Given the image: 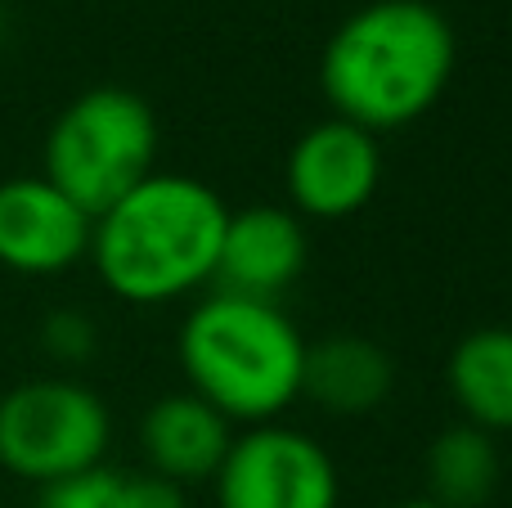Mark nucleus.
<instances>
[{
    "instance_id": "obj_16",
    "label": "nucleus",
    "mask_w": 512,
    "mask_h": 508,
    "mask_svg": "<svg viewBox=\"0 0 512 508\" xmlns=\"http://www.w3.org/2000/svg\"><path fill=\"white\" fill-rule=\"evenodd\" d=\"M391 508H441V504H432V500L423 495V500H400V504H391Z\"/></svg>"
},
{
    "instance_id": "obj_7",
    "label": "nucleus",
    "mask_w": 512,
    "mask_h": 508,
    "mask_svg": "<svg viewBox=\"0 0 512 508\" xmlns=\"http://www.w3.org/2000/svg\"><path fill=\"white\" fill-rule=\"evenodd\" d=\"M382 135L328 113L292 140L283 162L288 207L301 221H351L382 185Z\"/></svg>"
},
{
    "instance_id": "obj_4",
    "label": "nucleus",
    "mask_w": 512,
    "mask_h": 508,
    "mask_svg": "<svg viewBox=\"0 0 512 508\" xmlns=\"http://www.w3.org/2000/svg\"><path fill=\"white\" fill-rule=\"evenodd\" d=\"M158 113L126 86H90L59 108L41 144V176L99 216L158 171Z\"/></svg>"
},
{
    "instance_id": "obj_15",
    "label": "nucleus",
    "mask_w": 512,
    "mask_h": 508,
    "mask_svg": "<svg viewBox=\"0 0 512 508\" xmlns=\"http://www.w3.org/2000/svg\"><path fill=\"white\" fill-rule=\"evenodd\" d=\"M95 320L81 311H54L50 320L41 324V347L50 351L63 365H81V360L95 351Z\"/></svg>"
},
{
    "instance_id": "obj_5",
    "label": "nucleus",
    "mask_w": 512,
    "mask_h": 508,
    "mask_svg": "<svg viewBox=\"0 0 512 508\" xmlns=\"http://www.w3.org/2000/svg\"><path fill=\"white\" fill-rule=\"evenodd\" d=\"M113 414L81 378L45 374L0 396V468L36 491L104 464Z\"/></svg>"
},
{
    "instance_id": "obj_8",
    "label": "nucleus",
    "mask_w": 512,
    "mask_h": 508,
    "mask_svg": "<svg viewBox=\"0 0 512 508\" xmlns=\"http://www.w3.org/2000/svg\"><path fill=\"white\" fill-rule=\"evenodd\" d=\"M95 216L81 212L45 176L0 180V266L27 279H50L81 266Z\"/></svg>"
},
{
    "instance_id": "obj_13",
    "label": "nucleus",
    "mask_w": 512,
    "mask_h": 508,
    "mask_svg": "<svg viewBox=\"0 0 512 508\" xmlns=\"http://www.w3.org/2000/svg\"><path fill=\"white\" fill-rule=\"evenodd\" d=\"M427 500L441 508H486L499 491V446L472 423H450L427 446Z\"/></svg>"
},
{
    "instance_id": "obj_14",
    "label": "nucleus",
    "mask_w": 512,
    "mask_h": 508,
    "mask_svg": "<svg viewBox=\"0 0 512 508\" xmlns=\"http://www.w3.org/2000/svg\"><path fill=\"white\" fill-rule=\"evenodd\" d=\"M36 508H189L185 491L153 473H122V468H90L59 486H45Z\"/></svg>"
},
{
    "instance_id": "obj_12",
    "label": "nucleus",
    "mask_w": 512,
    "mask_h": 508,
    "mask_svg": "<svg viewBox=\"0 0 512 508\" xmlns=\"http://www.w3.org/2000/svg\"><path fill=\"white\" fill-rule=\"evenodd\" d=\"M445 387L459 405L463 423L504 437L512 432V329L508 324H481L468 329L450 347L445 360Z\"/></svg>"
},
{
    "instance_id": "obj_10",
    "label": "nucleus",
    "mask_w": 512,
    "mask_h": 508,
    "mask_svg": "<svg viewBox=\"0 0 512 508\" xmlns=\"http://www.w3.org/2000/svg\"><path fill=\"white\" fill-rule=\"evenodd\" d=\"M234 432L239 428L189 387L158 396L140 419L144 473L162 477V482L180 486V491L212 482L234 446Z\"/></svg>"
},
{
    "instance_id": "obj_1",
    "label": "nucleus",
    "mask_w": 512,
    "mask_h": 508,
    "mask_svg": "<svg viewBox=\"0 0 512 508\" xmlns=\"http://www.w3.org/2000/svg\"><path fill=\"white\" fill-rule=\"evenodd\" d=\"M454 63L459 36L432 0H369L324 41L319 95L333 117L387 135L441 104Z\"/></svg>"
},
{
    "instance_id": "obj_9",
    "label": "nucleus",
    "mask_w": 512,
    "mask_h": 508,
    "mask_svg": "<svg viewBox=\"0 0 512 508\" xmlns=\"http://www.w3.org/2000/svg\"><path fill=\"white\" fill-rule=\"evenodd\" d=\"M310 261V234L292 207L252 203L230 212L216 252L212 293L256 297V302H279Z\"/></svg>"
},
{
    "instance_id": "obj_2",
    "label": "nucleus",
    "mask_w": 512,
    "mask_h": 508,
    "mask_svg": "<svg viewBox=\"0 0 512 508\" xmlns=\"http://www.w3.org/2000/svg\"><path fill=\"white\" fill-rule=\"evenodd\" d=\"M230 207L207 180L153 171L90 225V266L126 306H167L212 288Z\"/></svg>"
},
{
    "instance_id": "obj_6",
    "label": "nucleus",
    "mask_w": 512,
    "mask_h": 508,
    "mask_svg": "<svg viewBox=\"0 0 512 508\" xmlns=\"http://www.w3.org/2000/svg\"><path fill=\"white\" fill-rule=\"evenodd\" d=\"M212 491L216 508H337L342 473L315 437L288 423H261L234 432Z\"/></svg>"
},
{
    "instance_id": "obj_11",
    "label": "nucleus",
    "mask_w": 512,
    "mask_h": 508,
    "mask_svg": "<svg viewBox=\"0 0 512 508\" xmlns=\"http://www.w3.org/2000/svg\"><path fill=\"white\" fill-rule=\"evenodd\" d=\"M396 392V360L387 347L360 333H333L306 347L301 396L337 419H360L391 401Z\"/></svg>"
},
{
    "instance_id": "obj_3",
    "label": "nucleus",
    "mask_w": 512,
    "mask_h": 508,
    "mask_svg": "<svg viewBox=\"0 0 512 508\" xmlns=\"http://www.w3.org/2000/svg\"><path fill=\"white\" fill-rule=\"evenodd\" d=\"M306 347L310 342L279 302L234 293H207L176 338L185 387L234 428L279 423V414L301 401Z\"/></svg>"
}]
</instances>
